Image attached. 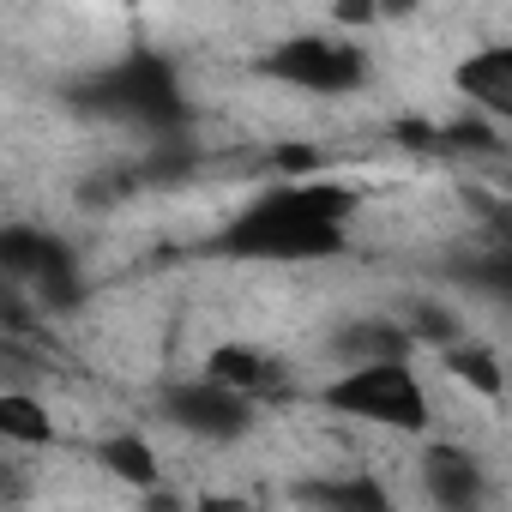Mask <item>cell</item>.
<instances>
[{"label": "cell", "instance_id": "obj_10", "mask_svg": "<svg viewBox=\"0 0 512 512\" xmlns=\"http://www.w3.org/2000/svg\"><path fill=\"white\" fill-rule=\"evenodd\" d=\"M440 362H446L452 380H464V386L482 392V398H500V392H506L500 350H488V344H476V338H452V344H440Z\"/></svg>", "mask_w": 512, "mask_h": 512}, {"label": "cell", "instance_id": "obj_6", "mask_svg": "<svg viewBox=\"0 0 512 512\" xmlns=\"http://www.w3.org/2000/svg\"><path fill=\"white\" fill-rule=\"evenodd\" d=\"M422 488H428V500H434L440 512H476V506L488 500V476H482L476 452L446 446V440L422 452Z\"/></svg>", "mask_w": 512, "mask_h": 512}, {"label": "cell", "instance_id": "obj_2", "mask_svg": "<svg viewBox=\"0 0 512 512\" xmlns=\"http://www.w3.org/2000/svg\"><path fill=\"white\" fill-rule=\"evenodd\" d=\"M320 404L338 410V416L374 422V428H398V434H422L428 416H434L428 386L416 380L410 356H392V362H350L338 380L320 386Z\"/></svg>", "mask_w": 512, "mask_h": 512}, {"label": "cell", "instance_id": "obj_17", "mask_svg": "<svg viewBox=\"0 0 512 512\" xmlns=\"http://www.w3.org/2000/svg\"><path fill=\"white\" fill-rule=\"evenodd\" d=\"M332 25L338 31H374L380 7H374V0H332Z\"/></svg>", "mask_w": 512, "mask_h": 512}, {"label": "cell", "instance_id": "obj_5", "mask_svg": "<svg viewBox=\"0 0 512 512\" xmlns=\"http://www.w3.org/2000/svg\"><path fill=\"white\" fill-rule=\"evenodd\" d=\"M163 410H169V422H175L181 434H193V440H241V434L253 428V410H260V404L241 398V392H229V386L211 380V374H199V380L169 386Z\"/></svg>", "mask_w": 512, "mask_h": 512}, {"label": "cell", "instance_id": "obj_7", "mask_svg": "<svg viewBox=\"0 0 512 512\" xmlns=\"http://www.w3.org/2000/svg\"><path fill=\"white\" fill-rule=\"evenodd\" d=\"M205 374H211V380H223L229 392L253 398V404L272 398V392L284 386V362H278V356H266L260 344H235V338L205 350Z\"/></svg>", "mask_w": 512, "mask_h": 512}, {"label": "cell", "instance_id": "obj_18", "mask_svg": "<svg viewBox=\"0 0 512 512\" xmlns=\"http://www.w3.org/2000/svg\"><path fill=\"white\" fill-rule=\"evenodd\" d=\"M374 7H380V25H386V19L398 25V19H410V13L422 7V0H374Z\"/></svg>", "mask_w": 512, "mask_h": 512}, {"label": "cell", "instance_id": "obj_9", "mask_svg": "<svg viewBox=\"0 0 512 512\" xmlns=\"http://www.w3.org/2000/svg\"><path fill=\"white\" fill-rule=\"evenodd\" d=\"M416 350V338H410V326H398V320H350L338 338H332V356L350 368V362H392V356H410Z\"/></svg>", "mask_w": 512, "mask_h": 512}, {"label": "cell", "instance_id": "obj_1", "mask_svg": "<svg viewBox=\"0 0 512 512\" xmlns=\"http://www.w3.org/2000/svg\"><path fill=\"white\" fill-rule=\"evenodd\" d=\"M362 193L320 175H290L272 193H260L241 217L223 223L217 253L229 260H260V266H314V260H338L350 247V217H356Z\"/></svg>", "mask_w": 512, "mask_h": 512}, {"label": "cell", "instance_id": "obj_15", "mask_svg": "<svg viewBox=\"0 0 512 512\" xmlns=\"http://www.w3.org/2000/svg\"><path fill=\"white\" fill-rule=\"evenodd\" d=\"M266 169L272 175H320L326 169V151L320 145H272L266 151Z\"/></svg>", "mask_w": 512, "mask_h": 512}, {"label": "cell", "instance_id": "obj_11", "mask_svg": "<svg viewBox=\"0 0 512 512\" xmlns=\"http://www.w3.org/2000/svg\"><path fill=\"white\" fill-rule=\"evenodd\" d=\"M0 440L7 446H55V416L37 392H0Z\"/></svg>", "mask_w": 512, "mask_h": 512}, {"label": "cell", "instance_id": "obj_4", "mask_svg": "<svg viewBox=\"0 0 512 512\" xmlns=\"http://www.w3.org/2000/svg\"><path fill=\"white\" fill-rule=\"evenodd\" d=\"M266 73L290 91H314V97H350L368 85V55L350 37H326V31H302L284 37L266 55Z\"/></svg>", "mask_w": 512, "mask_h": 512}, {"label": "cell", "instance_id": "obj_3", "mask_svg": "<svg viewBox=\"0 0 512 512\" xmlns=\"http://www.w3.org/2000/svg\"><path fill=\"white\" fill-rule=\"evenodd\" d=\"M79 103L109 115V121H133V127H175L181 121V85L157 55H133V61L109 67L103 79L85 85Z\"/></svg>", "mask_w": 512, "mask_h": 512}, {"label": "cell", "instance_id": "obj_14", "mask_svg": "<svg viewBox=\"0 0 512 512\" xmlns=\"http://www.w3.org/2000/svg\"><path fill=\"white\" fill-rule=\"evenodd\" d=\"M440 151H506V133L494 115H458V121H440Z\"/></svg>", "mask_w": 512, "mask_h": 512}, {"label": "cell", "instance_id": "obj_16", "mask_svg": "<svg viewBox=\"0 0 512 512\" xmlns=\"http://www.w3.org/2000/svg\"><path fill=\"white\" fill-rule=\"evenodd\" d=\"M410 338H434V344H452V338H464V320H452L446 308H416V314H410Z\"/></svg>", "mask_w": 512, "mask_h": 512}, {"label": "cell", "instance_id": "obj_8", "mask_svg": "<svg viewBox=\"0 0 512 512\" xmlns=\"http://www.w3.org/2000/svg\"><path fill=\"white\" fill-rule=\"evenodd\" d=\"M458 97H464L470 109L506 121V115H512V49H506V43H488V49L464 55V67H458Z\"/></svg>", "mask_w": 512, "mask_h": 512}, {"label": "cell", "instance_id": "obj_12", "mask_svg": "<svg viewBox=\"0 0 512 512\" xmlns=\"http://www.w3.org/2000/svg\"><path fill=\"white\" fill-rule=\"evenodd\" d=\"M97 458H103V470L109 476H121L127 488H157L163 482V464H157V452H151V440L145 434H109L103 446H97Z\"/></svg>", "mask_w": 512, "mask_h": 512}, {"label": "cell", "instance_id": "obj_13", "mask_svg": "<svg viewBox=\"0 0 512 512\" xmlns=\"http://www.w3.org/2000/svg\"><path fill=\"white\" fill-rule=\"evenodd\" d=\"M302 500H314V506H344V512H380L392 494H386L374 476H350V482H308Z\"/></svg>", "mask_w": 512, "mask_h": 512}]
</instances>
